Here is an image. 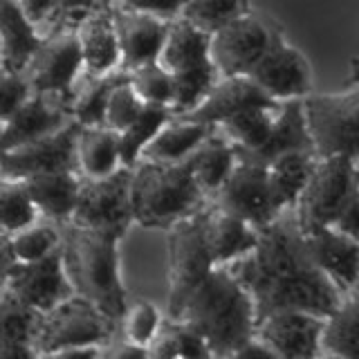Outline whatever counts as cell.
Returning <instances> with one entry per match:
<instances>
[{
	"mask_svg": "<svg viewBox=\"0 0 359 359\" xmlns=\"http://www.w3.org/2000/svg\"><path fill=\"white\" fill-rule=\"evenodd\" d=\"M334 95L303 97L308 128L319 157L348 155L359 160V86Z\"/></svg>",
	"mask_w": 359,
	"mask_h": 359,
	"instance_id": "obj_9",
	"label": "cell"
},
{
	"mask_svg": "<svg viewBox=\"0 0 359 359\" xmlns=\"http://www.w3.org/2000/svg\"><path fill=\"white\" fill-rule=\"evenodd\" d=\"M280 104V101H278ZM276 106H254L236 112L229 119L218 123V130L227 137L238 155H250L263 149L269 140L276 119Z\"/></svg>",
	"mask_w": 359,
	"mask_h": 359,
	"instance_id": "obj_32",
	"label": "cell"
},
{
	"mask_svg": "<svg viewBox=\"0 0 359 359\" xmlns=\"http://www.w3.org/2000/svg\"><path fill=\"white\" fill-rule=\"evenodd\" d=\"M88 76H104L121 70V45L115 25V11L97 9L76 25Z\"/></svg>",
	"mask_w": 359,
	"mask_h": 359,
	"instance_id": "obj_22",
	"label": "cell"
},
{
	"mask_svg": "<svg viewBox=\"0 0 359 359\" xmlns=\"http://www.w3.org/2000/svg\"><path fill=\"white\" fill-rule=\"evenodd\" d=\"M157 61L173 76L175 117L194 110L220 79L211 59V34L198 29L182 16L173 18L168 25V36Z\"/></svg>",
	"mask_w": 359,
	"mask_h": 359,
	"instance_id": "obj_5",
	"label": "cell"
},
{
	"mask_svg": "<svg viewBox=\"0 0 359 359\" xmlns=\"http://www.w3.org/2000/svg\"><path fill=\"white\" fill-rule=\"evenodd\" d=\"M81 123L72 119L67 126L41 140L22 144L18 149L3 151L0 177L25 180L34 173L48 171H79L76 164V140Z\"/></svg>",
	"mask_w": 359,
	"mask_h": 359,
	"instance_id": "obj_13",
	"label": "cell"
},
{
	"mask_svg": "<svg viewBox=\"0 0 359 359\" xmlns=\"http://www.w3.org/2000/svg\"><path fill=\"white\" fill-rule=\"evenodd\" d=\"M250 76L274 101L303 99L312 90L310 63L297 48H292L280 32H274L267 52L250 70Z\"/></svg>",
	"mask_w": 359,
	"mask_h": 359,
	"instance_id": "obj_15",
	"label": "cell"
},
{
	"mask_svg": "<svg viewBox=\"0 0 359 359\" xmlns=\"http://www.w3.org/2000/svg\"><path fill=\"white\" fill-rule=\"evenodd\" d=\"M144 106H146V101L137 95V90L130 86V79H126V81H121L115 90H112L104 126H108L110 130L123 133L135 119L140 117Z\"/></svg>",
	"mask_w": 359,
	"mask_h": 359,
	"instance_id": "obj_42",
	"label": "cell"
},
{
	"mask_svg": "<svg viewBox=\"0 0 359 359\" xmlns=\"http://www.w3.org/2000/svg\"><path fill=\"white\" fill-rule=\"evenodd\" d=\"M86 70L83 50L79 43L76 27L56 29L43 39L39 52L27 65V79L34 93L59 97L72 104L74 97V79L79 72Z\"/></svg>",
	"mask_w": 359,
	"mask_h": 359,
	"instance_id": "obj_11",
	"label": "cell"
},
{
	"mask_svg": "<svg viewBox=\"0 0 359 359\" xmlns=\"http://www.w3.org/2000/svg\"><path fill=\"white\" fill-rule=\"evenodd\" d=\"M209 205V202H207ZM207 205L168 229V297L166 314L180 317L189 297L209 276L213 263L207 243Z\"/></svg>",
	"mask_w": 359,
	"mask_h": 359,
	"instance_id": "obj_6",
	"label": "cell"
},
{
	"mask_svg": "<svg viewBox=\"0 0 359 359\" xmlns=\"http://www.w3.org/2000/svg\"><path fill=\"white\" fill-rule=\"evenodd\" d=\"M213 126L200 121H191L184 117H173L168 119L160 133L144 146V151L140 155V162H182L194 153L198 146L207 140V135L211 133Z\"/></svg>",
	"mask_w": 359,
	"mask_h": 359,
	"instance_id": "obj_27",
	"label": "cell"
},
{
	"mask_svg": "<svg viewBox=\"0 0 359 359\" xmlns=\"http://www.w3.org/2000/svg\"><path fill=\"white\" fill-rule=\"evenodd\" d=\"M236 160H238V155H236L233 144L216 126L211 128L207 140L189 155L198 184L209 198L224 184V180L233 171Z\"/></svg>",
	"mask_w": 359,
	"mask_h": 359,
	"instance_id": "obj_30",
	"label": "cell"
},
{
	"mask_svg": "<svg viewBox=\"0 0 359 359\" xmlns=\"http://www.w3.org/2000/svg\"><path fill=\"white\" fill-rule=\"evenodd\" d=\"M325 317L306 310L269 312L256 325V334L272 348L276 359L321 357Z\"/></svg>",
	"mask_w": 359,
	"mask_h": 359,
	"instance_id": "obj_17",
	"label": "cell"
},
{
	"mask_svg": "<svg viewBox=\"0 0 359 359\" xmlns=\"http://www.w3.org/2000/svg\"><path fill=\"white\" fill-rule=\"evenodd\" d=\"M149 357L153 359H173V357H213L211 348L205 341L194 325H189L182 319L166 317L162 319L160 330H157L155 339L149 346Z\"/></svg>",
	"mask_w": 359,
	"mask_h": 359,
	"instance_id": "obj_33",
	"label": "cell"
},
{
	"mask_svg": "<svg viewBox=\"0 0 359 359\" xmlns=\"http://www.w3.org/2000/svg\"><path fill=\"white\" fill-rule=\"evenodd\" d=\"M171 106L164 104H146L144 110L140 112V117L135 119L130 126L119 133L121 140V162L123 166H135L140 162V155L144 151V146L149 144L160 128L168 119H173Z\"/></svg>",
	"mask_w": 359,
	"mask_h": 359,
	"instance_id": "obj_37",
	"label": "cell"
},
{
	"mask_svg": "<svg viewBox=\"0 0 359 359\" xmlns=\"http://www.w3.org/2000/svg\"><path fill=\"white\" fill-rule=\"evenodd\" d=\"M3 287L11 290L16 297L41 312H48L61 301L76 294L67 278L61 250L41 258V261L16 263L9 272L3 274Z\"/></svg>",
	"mask_w": 359,
	"mask_h": 359,
	"instance_id": "obj_16",
	"label": "cell"
},
{
	"mask_svg": "<svg viewBox=\"0 0 359 359\" xmlns=\"http://www.w3.org/2000/svg\"><path fill=\"white\" fill-rule=\"evenodd\" d=\"M76 164L83 177H108L123 166L121 140L108 126H81L76 140Z\"/></svg>",
	"mask_w": 359,
	"mask_h": 359,
	"instance_id": "obj_28",
	"label": "cell"
},
{
	"mask_svg": "<svg viewBox=\"0 0 359 359\" xmlns=\"http://www.w3.org/2000/svg\"><path fill=\"white\" fill-rule=\"evenodd\" d=\"M357 162V182H359V160H355Z\"/></svg>",
	"mask_w": 359,
	"mask_h": 359,
	"instance_id": "obj_50",
	"label": "cell"
},
{
	"mask_svg": "<svg viewBox=\"0 0 359 359\" xmlns=\"http://www.w3.org/2000/svg\"><path fill=\"white\" fill-rule=\"evenodd\" d=\"M294 151H314V140L308 128L306 110H303V99L280 101L276 108L272 135H269V140L265 142L263 149H258L256 153H250V155H238V153L236 155L267 166L269 162H274L276 157L285 153H294Z\"/></svg>",
	"mask_w": 359,
	"mask_h": 359,
	"instance_id": "obj_24",
	"label": "cell"
},
{
	"mask_svg": "<svg viewBox=\"0 0 359 359\" xmlns=\"http://www.w3.org/2000/svg\"><path fill=\"white\" fill-rule=\"evenodd\" d=\"M209 200L252 222L254 227H263L283 213L274 205L267 166L254 160H245V157L236 160L233 171Z\"/></svg>",
	"mask_w": 359,
	"mask_h": 359,
	"instance_id": "obj_12",
	"label": "cell"
},
{
	"mask_svg": "<svg viewBox=\"0 0 359 359\" xmlns=\"http://www.w3.org/2000/svg\"><path fill=\"white\" fill-rule=\"evenodd\" d=\"M97 9H106L95 5V0H61V14H76V11H97Z\"/></svg>",
	"mask_w": 359,
	"mask_h": 359,
	"instance_id": "obj_48",
	"label": "cell"
},
{
	"mask_svg": "<svg viewBox=\"0 0 359 359\" xmlns=\"http://www.w3.org/2000/svg\"><path fill=\"white\" fill-rule=\"evenodd\" d=\"M265 90L258 86L250 74H238V76H220L213 88L207 93V97L200 104L184 112V117L191 121L207 123V126H218L224 119H229L236 112L254 106H276Z\"/></svg>",
	"mask_w": 359,
	"mask_h": 359,
	"instance_id": "obj_19",
	"label": "cell"
},
{
	"mask_svg": "<svg viewBox=\"0 0 359 359\" xmlns=\"http://www.w3.org/2000/svg\"><path fill=\"white\" fill-rule=\"evenodd\" d=\"M45 36L18 0H0V61L3 72H25Z\"/></svg>",
	"mask_w": 359,
	"mask_h": 359,
	"instance_id": "obj_23",
	"label": "cell"
},
{
	"mask_svg": "<svg viewBox=\"0 0 359 359\" xmlns=\"http://www.w3.org/2000/svg\"><path fill=\"white\" fill-rule=\"evenodd\" d=\"M61 227V254L70 283L79 297H86L112 319L121 321L126 312V290L119 274V241L123 236L106 229L65 222Z\"/></svg>",
	"mask_w": 359,
	"mask_h": 359,
	"instance_id": "obj_3",
	"label": "cell"
},
{
	"mask_svg": "<svg viewBox=\"0 0 359 359\" xmlns=\"http://www.w3.org/2000/svg\"><path fill=\"white\" fill-rule=\"evenodd\" d=\"M130 196L135 224L164 231L209 202V196L194 175L189 157L171 164L137 162L133 166Z\"/></svg>",
	"mask_w": 359,
	"mask_h": 359,
	"instance_id": "obj_4",
	"label": "cell"
},
{
	"mask_svg": "<svg viewBox=\"0 0 359 359\" xmlns=\"http://www.w3.org/2000/svg\"><path fill=\"white\" fill-rule=\"evenodd\" d=\"M177 319L205 337L213 357H233L256 334V306L252 294L227 265H216L189 297Z\"/></svg>",
	"mask_w": 359,
	"mask_h": 359,
	"instance_id": "obj_2",
	"label": "cell"
},
{
	"mask_svg": "<svg viewBox=\"0 0 359 359\" xmlns=\"http://www.w3.org/2000/svg\"><path fill=\"white\" fill-rule=\"evenodd\" d=\"M312 261L344 292L353 290L359 278V241L334 227H319L303 233Z\"/></svg>",
	"mask_w": 359,
	"mask_h": 359,
	"instance_id": "obj_21",
	"label": "cell"
},
{
	"mask_svg": "<svg viewBox=\"0 0 359 359\" xmlns=\"http://www.w3.org/2000/svg\"><path fill=\"white\" fill-rule=\"evenodd\" d=\"M187 3L189 0H119V7L130 11H144V14H151L164 20H173L177 16H182Z\"/></svg>",
	"mask_w": 359,
	"mask_h": 359,
	"instance_id": "obj_44",
	"label": "cell"
},
{
	"mask_svg": "<svg viewBox=\"0 0 359 359\" xmlns=\"http://www.w3.org/2000/svg\"><path fill=\"white\" fill-rule=\"evenodd\" d=\"M229 267L252 294L258 321L276 310L330 317L344 297V290L312 261L294 209L258 227L256 247Z\"/></svg>",
	"mask_w": 359,
	"mask_h": 359,
	"instance_id": "obj_1",
	"label": "cell"
},
{
	"mask_svg": "<svg viewBox=\"0 0 359 359\" xmlns=\"http://www.w3.org/2000/svg\"><path fill=\"white\" fill-rule=\"evenodd\" d=\"M117 319H112L86 297L72 294L56 308L41 312L36 332H34V348H36L39 359H52L67 346H108L117 339Z\"/></svg>",
	"mask_w": 359,
	"mask_h": 359,
	"instance_id": "obj_7",
	"label": "cell"
},
{
	"mask_svg": "<svg viewBox=\"0 0 359 359\" xmlns=\"http://www.w3.org/2000/svg\"><path fill=\"white\" fill-rule=\"evenodd\" d=\"M348 86H359V56L351 61V67H348Z\"/></svg>",
	"mask_w": 359,
	"mask_h": 359,
	"instance_id": "obj_49",
	"label": "cell"
},
{
	"mask_svg": "<svg viewBox=\"0 0 359 359\" xmlns=\"http://www.w3.org/2000/svg\"><path fill=\"white\" fill-rule=\"evenodd\" d=\"M41 319V310L25 303L14 292L3 287L0 294V346L32 344Z\"/></svg>",
	"mask_w": 359,
	"mask_h": 359,
	"instance_id": "obj_35",
	"label": "cell"
},
{
	"mask_svg": "<svg viewBox=\"0 0 359 359\" xmlns=\"http://www.w3.org/2000/svg\"><path fill=\"white\" fill-rule=\"evenodd\" d=\"M74 117L70 104L59 97L34 93L14 115L3 119V135H0V149L11 151L22 144L41 140L45 135L56 133L67 126Z\"/></svg>",
	"mask_w": 359,
	"mask_h": 359,
	"instance_id": "obj_18",
	"label": "cell"
},
{
	"mask_svg": "<svg viewBox=\"0 0 359 359\" xmlns=\"http://www.w3.org/2000/svg\"><path fill=\"white\" fill-rule=\"evenodd\" d=\"M321 355L359 359V290L344 292L337 310L325 317Z\"/></svg>",
	"mask_w": 359,
	"mask_h": 359,
	"instance_id": "obj_31",
	"label": "cell"
},
{
	"mask_svg": "<svg viewBox=\"0 0 359 359\" xmlns=\"http://www.w3.org/2000/svg\"><path fill=\"white\" fill-rule=\"evenodd\" d=\"M11 238L18 263H32L61 250V227L54 222H34L32 227L20 229L16 233H7Z\"/></svg>",
	"mask_w": 359,
	"mask_h": 359,
	"instance_id": "obj_38",
	"label": "cell"
},
{
	"mask_svg": "<svg viewBox=\"0 0 359 359\" xmlns=\"http://www.w3.org/2000/svg\"><path fill=\"white\" fill-rule=\"evenodd\" d=\"M245 14H250L247 0H189L182 11V18L194 22L198 29L213 34Z\"/></svg>",
	"mask_w": 359,
	"mask_h": 359,
	"instance_id": "obj_39",
	"label": "cell"
},
{
	"mask_svg": "<svg viewBox=\"0 0 359 359\" xmlns=\"http://www.w3.org/2000/svg\"><path fill=\"white\" fill-rule=\"evenodd\" d=\"M207 243L216 265H227L236 258L252 252L258 243V227L236 213L218 207L209 200L207 205Z\"/></svg>",
	"mask_w": 359,
	"mask_h": 359,
	"instance_id": "obj_25",
	"label": "cell"
},
{
	"mask_svg": "<svg viewBox=\"0 0 359 359\" xmlns=\"http://www.w3.org/2000/svg\"><path fill=\"white\" fill-rule=\"evenodd\" d=\"M0 95H3L0 117L7 119L34 95V88L25 72H3V79H0Z\"/></svg>",
	"mask_w": 359,
	"mask_h": 359,
	"instance_id": "obj_43",
	"label": "cell"
},
{
	"mask_svg": "<svg viewBox=\"0 0 359 359\" xmlns=\"http://www.w3.org/2000/svg\"><path fill=\"white\" fill-rule=\"evenodd\" d=\"M233 357H276L274 351L269 348L261 337L254 334L250 341H245L238 351L233 353Z\"/></svg>",
	"mask_w": 359,
	"mask_h": 359,
	"instance_id": "obj_47",
	"label": "cell"
},
{
	"mask_svg": "<svg viewBox=\"0 0 359 359\" xmlns=\"http://www.w3.org/2000/svg\"><path fill=\"white\" fill-rule=\"evenodd\" d=\"M337 231L341 233H348L351 238L359 241V182H357V189L353 191L351 200L346 202V207L341 209L339 216L334 218V222L330 224Z\"/></svg>",
	"mask_w": 359,
	"mask_h": 359,
	"instance_id": "obj_45",
	"label": "cell"
},
{
	"mask_svg": "<svg viewBox=\"0 0 359 359\" xmlns=\"http://www.w3.org/2000/svg\"><path fill=\"white\" fill-rule=\"evenodd\" d=\"M357 189V162L348 155H325L317 160L310 180L294 205L303 233L328 227L339 216Z\"/></svg>",
	"mask_w": 359,
	"mask_h": 359,
	"instance_id": "obj_8",
	"label": "cell"
},
{
	"mask_svg": "<svg viewBox=\"0 0 359 359\" xmlns=\"http://www.w3.org/2000/svg\"><path fill=\"white\" fill-rule=\"evenodd\" d=\"M18 3L36 25H43L61 14V0H18Z\"/></svg>",
	"mask_w": 359,
	"mask_h": 359,
	"instance_id": "obj_46",
	"label": "cell"
},
{
	"mask_svg": "<svg viewBox=\"0 0 359 359\" xmlns=\"http://www.w3.org/2000/svg\"><path fill=\"white\" fill-rule=\"evenodd\" d=\"M130 86L137 90V95L146 101V104H164L171 106L175 101V83L171 72L160 61L146 63L142 67H135L128 72Z\"/></svg>",
	"mask_w": 359,
	"mask_h": 359,
	"instance_id": "obj_40",
	"label": "cell"
},
{
	"mask_svg": "<svg viewBox=\"0 0 359 359\" xmlns=\"http://www.w3.org/2000/svg\"><path fill=\"white\" fill-rule=\"evenodd\" d=\"M128 72L115 70L104 76H90L88 81L76 90L72 97V117L81 123V126H104L106 123V110L112 90H115L121 81H126Z\"/></svg>",
	"mask_w": 359,
	"mask_h": 359,
	"instance_id": "obj_34",
	"label": "cell"
},
{
	"mask_svg": "<svg viewBox=\"0 0 359 359\" xmlns=\"http://www.w3.org/2000/svg\"><path fill=\"white\" fill-rule=\"evenodd\" d=\"M317 160L319 155L314 151H294L267 164L269 189H272V198L278 211L294 209L303 187L317 166Z\"/></svg>",
	"mask_w": 359,
	"mask_h": 359,
	"instance_id": "obj_29",
	"label": "cell"
},
{
	"mask_svg": "<svg viewBox=\"0 0 359 359\" xmlns=\"http://www.w3.org/2000/svg\"><path fill=\"white\" fill-rule=\"evenodd\" d=\"M353 290H359V278H357V283H355V287Z\"/></svg>",
	"mask_w": 359,
	"mask_h": 359,
	"instance_id": "obj_51",
	"label": "cell"
},
{
	"mask_svg": "<svg viewBox=\"0 0 359 359\" xmlns=\"http://www.w3.org/2000/svg\"><path fill=\"white\" fill-rule=\"evenodd\" d=\"M117 3H119V0H117Z\"/></svg>",
	"mask_w": 359,
	"mask_h": 359,
	"instance_id": "obj_52",
	"label": "cell"
},
{
	"mask_svg": "<svg viewBox=\"0 0 359 359\" xmlns=\"http://www.w3.org/2000/svg\"><path fill=\"white\" fill-rule=\"evenodd\" d=\"M162 319H164L162 312L153 301H146V299L135 301L126 308V312H123V317L119 321L121 339L149 348L151 341L155 339L157 330H160Z\"/></svg>",
	"mask_w": 359,
	"mask_h": 359,
	"instance_id": "obj_41",
	"label": "cell"
},
{
	"mask_svg": "<svg viewBox=\"0 0 359 359\" xmlns=\"http://www.w3.org/2000/svg\"><path fill=\"white\" fill-rule=\"evenodd\" d=\"M83 175L79 171H48L25 177L41 216L54 224L70 222L76 209Z\"/></svg>",
	"mask_w": 359,
	"mask_h": 359,
	"instance_id": "obj_26",
	"label": "cell"
},
{
	"mask_svg": "<svg viewBox=\"0 0 359 359\" xmlns=\"http://www.w3.org/2000/svg\"><path fill=\"white\" fill-rule=\"evenodd\" d=\"M130 184L133 166H121L108 177H83L70 222L123 236L130 229V224H135Z\"/></svg>",
	"mask_w": 359,
	"mask_h": 359,
	"instance_id": "obj_10",
	"label": "cell"
},
{
	"mask_svg": "<svg viewBox=\"0 0 359 359\" xmlns=\"http://www.w3.org/2000/svg\"><path fill=\"white\" fill-rule=\"evenodd\" d=\"M41 211L34 202L25 180H0V227L3 233H16L39 222Z\"/></svg>",
	"mask_w": 359,
	"mask_h": 359,
	"instance_id": "obj_36",
	"label": "cell"
},
{
	"mask_svg": "<svg viewBox=\"0 0 359 359\" xmlns=\"http://www.w3.org/2000/svg\"><path fill=\"white\" fill-rule=\"evenodd\" d=\"M274 29L252 11L211 34V59L218 76L250 74L258 59L267 52Z\"/></svg>",
	"mask_w": 359,
	"mask_h": 359,
	"instance_id": "obj_14",
	"label": "cell"
},
{
	"mask_svg": "<svg viewBox=\"0 0 359 359\" xmlns=\"http://www.w3.org/2000/svg\"><path fill=\"white\" fill-rule=\"evenodd\" d=\"M115 25L121 45V70L130 72L135 67L157 61L171 20L119 7L115 11Z\"/></svg>",
	"mask_w": 359,
	"mask_h": 359,
	"instance_id": "obj_20",
	"label": "cell"
}]
</instances>
